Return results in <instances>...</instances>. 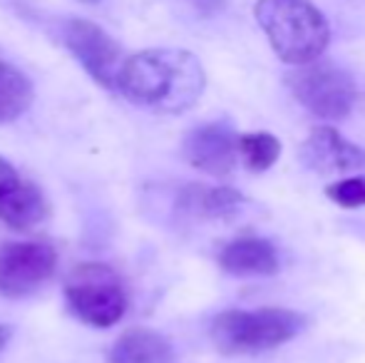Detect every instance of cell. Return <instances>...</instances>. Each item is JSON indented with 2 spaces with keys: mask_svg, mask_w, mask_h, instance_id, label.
<instances>
[{
  "mask_svg": "<svg viewBox=\"0 0 365 363\" xmlns=\"http://www.w3.org/2000/svg\"><path fill=\"white\" fill-rule=\"evenodd\" d=\"M207 73L199 58L182 48H152L125 58L117 90L137 107L179 115L199 102Z\"/></svg>",
  "mask_w": 365,
  "mask_h": 363,
  "instance_id": "cell-1",
  "label": "cell"
},
{
  "mask_svg": "<svg viewBox=\"0 0 365 363\" xmlns=\"http://www.w3.org/2000/svg\"><path fill=\"white\" fill-rule=\"evenodd\" d=\"M80 3H100V0H80Z\"/></svg>",
  "mask_w": 365,
  "mask_h": 363,
  "instance_id": "cell-19",
  "label": "cell"
},
{
  "mask_svg": "<svg viewBox=\"0 0 365 363\" xmlns=\"http://www.w3.org/2000/svg\"><path fill=\"white\" fill-rule=\"evenodd\" d=\"M281 140L271 132H246L239 135V160L251 172H266L279 162Z\"/></svg>",
  "mask_w": 365,
  "mask_h": 363,
  "instance_id": "cell-15",
  "label": "cell"
},
{
  "mask_svg": "<svg viewBox=\"0 0 365 363\" xmlns=\"http://www.w3.org/2000/svg\"><path fill=\"white\" fill-rule=\"evenodd\" d=\"M219 267L234 276H271L279 274V249L269 239L244 237L229 242L219 254Z\"/></svg>",
  "mask_w": 365,
  "mask_h": 363,
  "instance_id": "cell-11",
  "label": "cell"
},
{
  "mask_svg": "<svg viewBox=\"0 0 365 363\" xmlns=\"http://www.w3.org/2000/svg\"><path fill=\"white\" fill-rule=\"evenodd\" d=\"M326 197L343 209L365 207V175H353L326 187Z\"/></svg>",
  "mask_w": 365,
  "mask_h": 363,
  "instance_id": "cell-16",
  "label": "cell"
},
{
  "mask_svg": "<svg viewBox=\"0 0 365 363\" xmlns=\"http://www.w3.org/2000/svg\"><path fill=\"white\" fill-rule=\"evenodd\" d=\"M10 336H13V331H10V326L0 324V354H3V349H5V346H8Z\"/></svg>",
  "mask_w": 365,
  "mask_h": 363,
  "instance_id": "cell-17",
  "label": "cell"
},
{
  "mask_svg": "<svg viewBox=\"0 0 365 363\" xmlns=\"http://www.w3.org/2000/svg\"><path fill=\"white\" fill-rule=\"evenodd\" d=\"M182 155L197 170L212 177H226L239 162V135L226 122H207L187 132Z\"/></svg>",
  "mask_w": 365,
  "mask_h": 363,
  "instance_id": "cell-8",
  "label": "cell"
},
{
  "mask_svg": "<svg viewBox=\"0 0 365 363\" xmlns=\"http://www.w3.org/2000/svg\"><path fill=\"white\" fill-rule=\"evenodd\" d=\"M45 217L48 199L40 187L0 157V222L18 232H28L45 222Z\"/></svg>",
  "mask_w": 365,
  "mask_h": 363,
  "instance_id": "cell-10",
  "label": "cell"
},
{
  "mask_svg": "<svg viewBox=\"0 0 365 363\" xmlns=\"http://www.w3.org/2000/svg\"><path fill=\"white\" fill-rule=\"evenodd\" d=\"M256 23L281 63L306 65L318 60L331 43V28L311 0H259Z\"/></svg>",
  "mask_w": 365,
  "mask_h": 363,
  "instance_id": "cell-2",
  "label": "cell"
},
{
  "mask_svg": "<svg viewBox=\"0 0 365 363\" xmlns=\"http://www.w3.org/2000/svg\"><path fill=\"white\" fill-rule=\"evenodd\" d=\"M107 363H177V354L167 336L135 326L115 341L107 354Z\"/></svg>",
  "mask_w": 365,
  "mask_h": 363,
  "instance_id": "cell-12",
  "label": "cell"
},
{
  "mask_svg": "<svg viewBox=\"0 0 365 363\" xmlns=\"http://www.w3.org/2000/svg\"><path fill=\"white\" fill-rule=\"evenodd\" d=\"M58 252L48 242H5L0 247V294L8 299L38 291L53 279Z\"/></svg>",
  "mask_w": 365,
  "mask_h": 363,
  "instance_id": "cell-6",
  "label": "cell"
},
{
  "mask_svg": "<svg viewBox=\"0 0 365 363\" xmlns=\"http://www.w3.org/2000/svg\"><path fill=\"white\" fill-rule=\"evenodd\" d=\"M306 326L308 319L301 311L281 306L254 311L231 309L214 316L209 336L221 354H261L293 341Z\"/></svg>",
  "mask_w": 365,
  "mask_h": 363,
  "instance_id": "cell-3",
  "label": "cell"
},
{
  "mask_svg": "<svg viewBox=\"0 0 365 363\" xmlns=\"http://www.w3.org/2000/svg\"><path fill=\"white\" fill-rule=\"evenodd\" d=\"M65 301L87 326L110 329L127 314L130 296L122 276L100 262L77 264L65 279Z\"/></svg>",
  "mask_w": 365,
  "mask_h": 363,
  "instance_id": "cell-4",
  "label": "cell"
},
{
  "mask_svg": "<svg viewBox=\"0 0 365 363\" xmlns=\"http://www.w3.org/2000/svg\"><path fill=\"white\" fill-rule=\"evenodd\" d=\"M301 162L318 175H351L365 170V150L346 140L336 127H313L298 150Z\"/></svg>",
  "mask_w": 365,
  "mask_h": 363,
  "instance_id": "cell-9",
  "label": "cell"
},
{
  "mask_svg": "<svg viewBox=\"0 0 365 363\" xmlns=\"http://www.w3.org/2000/svg\"><path fill=\"white\" fill-rule=\"evenodd\" d=\"M286 85L293 92V97L321 120H346L356 107V83L346 70L333 63L313 60L306 65H296L286 75Z\"/></svg>",
  "mask_w": 365,
  "mask_h": 363,
  "instance_id": "cell-5",
  "label": "cell"
},
{
  "mask_svg": "<svg viewBox=\"0 0 365 363\" xmlns=\"http://www.w3.org/2000/svg\"><path fill=\"white\" fill-rule=\"evenodd\" d=\"M65 45L85 73L105 90H117V75L125 63L122 48L107 30L90 20L73 18L65 23Z\"/></svg>",
  "mask_w": 365,
  "mask_h": 363,
  "instance_id": "cell-7",
  "label": "cell"
},
{
  "mask_svg": "<svg viewBox=\"0 0 365 363\" xmlns=\"http://www.w3.org/2000/svg\"><path fill=\"white\" fill-rule=\"evenodd\" d=\"M244 204V194L234 187H204V184H189L182 197V207L197 217L219 219L236 212Z\"/></svg>",
  "mask_w": 365,
  "mask_h": 363,
  "instance_id": "cell-13",
  "label": "cell"
},
{
  "mask_svg": "<svg viewBox=\"0 0 365 363\" xmlns=\"http://www.w3.org/2000/svg\"><path fill=\"white\" fill-rule=\"evenodd\" d=\"M33 83L18 68L0 60V125L15 122L33 105Z\"/></svg>",
  "mask_w": 365,
  "mask_h": 363,
  "instance_id": "cell-14",
  "label": "cell"
},
{
  "mask_svg": "<svg viewBox=\"0 0 365 363\" xmlns=\"http://www.w3.org/2000/svg\"><path fill=\"white\" fill-rule=\"evenodd\" d=\"M197 5H204V8H214L217 3H221V0H194Z\"/></svg>",
  "mask_w": 365,
  "mask_h": 363,
  "instance_id": "cell-18",
  "label": "cell"
}]
</instances>
